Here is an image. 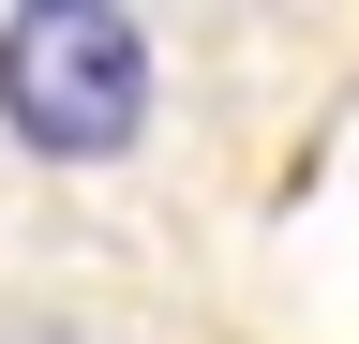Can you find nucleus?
<instances>
[{
	"label": "nucleus",
	"mask_w": 359,
	"mask_h": 344,
	"mask_svg": "<svg viewBox=\"0 0 359 344\" xmlns=\"http://www.w3.org/2000/svg\"><path fill=\"white\" fill-rule=\"evenodd\" d=\"M0 120L60 165H105L135 120H150V30L120 0H30L0 15Z\"/></svg>",
	"instance_id": "obj_1"
}]
</instances>
